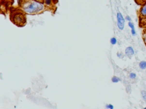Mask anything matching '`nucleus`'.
I'll list each match as a JSON object with an SVG mask.
<instances>
[{
	"mask_svg": "<svg viewBox=\"0 0 146 109\" xmlns=\"http://www.w3.org/2000/svg\"><path fill=\"white\" fill-rule=\"evenodd\" d=\"M22 10L26 13L36 14L39 13L45 9V5L41 2L36 0H24L21 1Z\"/></svg>",
	"mask_w": 146,
	"mask_h": 109,
	"instance_id": "f257e3e1",
	"label": "nucleus"
},
{
	"mask_svg": "<svg viewBox=\"0 0 146 109\" xmlns=\"http://www.w3.org/2000/svg\"><path fill=\"white\" fill-rule=\"evenodd\" d=\"M23 12V11L22 12L21 10L18 9L11 14V20L15 25L21 26L25 23L26 17Z\"/></svg>",
	"mask_w": 146,
	"mask_h": 109,
	"instance_id": "f03ea898",
	"label": "nucleus"
},
{
	"mask_svg": "<svg viewBox=\"0 0 146 109\" xmlns=\"http://www.w3.org/2000/svg\"><path fill=\"white\" fill-rule=\"evenodd\" d=\"M117 20H118V26L120 30H123L124 27V19L121 13L117 14Z\"/></svg>",
	"mask_w": 146,
	"mask_h": 109,
	"instance_id": "7ed1b4c3",
	"label": "nucleus"
},
{
	"mask_svg": "<svg viewBox=\"0 0 146 109\" xmlns=\"http://www.w3.org/2000/svg\"><path fill=\"white\" fill-rule=\"evenodd\" d=\"M125 54L128 57L131 58V57L134 55V51L133 48L131 47H128L125 50Z\"/></svg>",
	"mask_w": 146,
	"mask_h": 109,
	"instance_id": "20e7f679",
	"label": "nucleus"
},
{
	"mask_svg": "<svg viewBox=\"0 0 146 109\" xmlns=\"http://www.w3.org/2000/svg\"><path fill=\"white\" fill-rule=\"evenodd\" d=\"M44 2L46 7H50L53 5L54 1V0H44Z\"/></svg>",
	"mask_w": 146,
	"mask_h": 109,
	"instance_id": "39448f33",
	"label": "nucleus"
},
{
	"mask_svg": "<svg viewBox=\"0 0 146 109\" xmlns=\"http://www.w3.org/2000/svg\"><path fill=\"white\" fill-rule=\"evenodd\" d=\"M140 14L141 15L146 17V5L143 6L140 10Z\"/></svg>",
	"mask_w": 146,
	"mask_h": 109,
	"instance_id": "423d86ee",
	"label": "nucleus"
},
{
	"mask_svg": "<svg viewBox=\"0 0 146 109\" xmlns=\"http://www.w3.org/2000/svg\"><path fill=\"white\" fill-rule=\"evenodd\" d=\"M139 67L142 69H145L146 68V61H142L139 63Z\"/></svg>",
	"mask_w": 146,
	"mask_h": 109,
	"instance_id": "0eeeda50",
	"label": "nucleus"
},
{
	"mask_svg": "<svg viewBox=\"0 0 146 109\" xmlns=\"http://www.w3.org/2000/svg\"><path fill=\"white\" fill-rule=\"evenodd\" d=\"M120 81H121V79L116 76H114L112 78V81H113V82L114 83H117Z\"/></svg>",
	"mask_w": 146,
	"mask_h": 109,
	"instance_id": "6e6552de",
	"label": "nucleus"
},
{
	"mask_svg": "<svg viewBox=\"0 0 146 109\" xmlns=\"http://www.w3.org/2000/svg\"><path fill=\"white\" fill-rule=\"evenodd\" d=\"M110 42L113 45H115V44H116L117 40L115 38H112L110 40Z\"/></svg>",
	"mask_w": 146,
	"mask_h": 109,
	"instance_id": "1a4fd4ad",
	"label": "nucleus"
},
{
	"mask_svg": "<svg viewBox=\"0 0 146 109\" xmlns=\"http://www.w3.org/2000/svg\"><path fill=\"white\" fill-rule=\"evenodd\" d=\"M142 95L143 98L144 99V101L146 102V92L145 91H142Z\"/></svg>",
	"mask_w": 146,
	"mask_h": 109,
	"instance_id": "9d476101",
	"label": "nucleus"
},
{
	"mask_svg": "<svg viewBox=\"0 0 146 109\" xmlns=\"http://www.w3.org/2000/svg\"><path fill=\"white\" fill-rule=\"evenodd\" d=\"M136 76V74L134 73H130V78H132V79H134V78H135Z\"/></svg>",
	"mask_w": 146,
	"mask_h": 109,
	"instance_id": "9b49d317",
	"label": "nucleus"
},
{
	"mask_svg": "<svg viewBox=\"0 0 146 109\" xmlns=\"http://www.w3.org/2000/svg\"><path fill=\"white\" fill-rule=\"evenodd\" d=\"M128 26L130 27V28H131V29H134V23H132V22H130L129 23H128Z\"/></svg>",
	"mask_w": 146,
	"mask_h": 109,
	"instance_id": "f8f14e48",
	"label": "nucleus"
},
{
	"mask_svg": "<svg viewBox=\"0 0 146 109\" xmlns=\"http://www.w3.org/2000/svg\"><path fill=\"white\" fill-rule=\"evenodd\" d=\"M106 107H107V109H114L113 105H112L111 104H109V105H106Z\"/></svg>",
	"mask_w": 146,
	"mask_h": 109,
	"instance_id": "ddd939ff",
	"label": "nucleus"
},
{
	"mask_svg": "<svg viewBox=\"0 0 146 109\" xmlns=\"http://www.w3.org/2000/svg\"><path fill=\"white\" fill-rule=\"evenodd\" d=\"M131 33H132V34L133 35H136V31H135V28L134 29H131Z\"/></svg>",
	"mask_w": 146,
	"mask_h": 109,
	"instance_id": "4468645a",
	"label": "nucleus"
},
{
	"mask_svg": "<svg viewBox=\"0 0 146 109\" xmlns=\"http://www.w3.org/2000/svg\"><path fill=\"white\" fill-rule=\"evenodd\" d=\"M126 19L127 20H128V21H130V22L131 20V18L129 16H127L126 18Z\"/></svg>",
	"mask_w": 146,
	"mask_h": 109,
	"instance_id": "2eb2a0df",
	"label": "nucleus"
},
{
	"mask_svg": "<svg viewBox=\"0 0 146 109\" xmlns=\"http://www.w3.org/2000/svg\"><path fill=\"white\" fill-rule=\"evenodd\" d=\"M36 1H39V2H41V1H43V2H44V0H36Z\"/></svg>",
	"mask_w": 146,
	"mask_h": 109,
	"instance_id": "dca6fc26",
	"label": "nucleus"
},
{
	"mask_svg": "<svg viewBox=\"0 0 146 109\" xmlns=\"http://www.w3.org/2000/svg\"><path fill=\"white\" fill-rule=\"evenodd\" d=\"M146 1V0H144V2H145ZM142 1V0H140V1Z\"/></svg>",
	"mask_w": 146,
	"mask_h": 109,
	"instance_id": "f3484780",
	"label": "nucleus"
},
{
	"mask_svg": "<svg viewBox=\"0 0 146 109\" xmlns=\"http://www.w3.org/2000/svg\"></svg>",
	"mask_w": 146,
	"mask_h": 109,
	"instance_id": "a211bd4d",
	"label": "nucleus"
},
{
	"mask_svg": "<svg viewBox=\"0 0 146 109\" xmlns=\"http://www.w3.org/2000/svg\"><path fill=\"white\" fill-rule=\"evenodd\" d=\"M145 109H146V108H145Z\"/></svg>",
	"mask_w": 146,
	"mask_h": 109,
	"instance_id": "6ab92c4d",
	"label": "nucleus"
}]
</instances>
